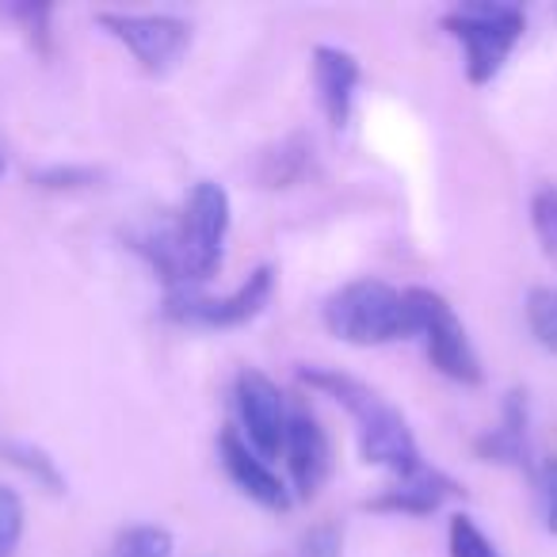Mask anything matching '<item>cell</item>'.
<instances>
[{"mask_svg":"<svg viewBox=\"0 0 557 557\" xmlns=\"http://www.w3.org/2000/svg\"><path fill=\"white\" fill-rule=\"evenodd\" d=\"M27 511L16 488L0 485V557H16L20 542H24Z\"/></svg>","mask_w":557,"mask_h":557,"instance_id":"cell-20","label":"cell"},{"mask_svg":"<svg viewBox=\"0 0 557 557\" xmlns=\"http://www.w3.org/2000/svg\"><path fill=\"white\" fill-rule=\"evenodd\" d=\"M539 500H542V519H546V531L557 534V458L539 466Z\"/></svg>","mask_w":557,"mask_h":557,"instance_id":"cell-23","label":"cell"},{"mask_svg":"<svg viewBox=\"0 0 557 557\" xmlns=\"http://www.w3.org/2000/svg\"><path fill=\"white\" fill-rule=\"evenodd\" d=\"M443 32L462 42L470 85H488L527 32V12L511 0H470L443 16Z\"/></svg>","mask_w":557,"mask_h":557,"instance_id":"cell-4","label":"cell"},{"mask_svg":"<svg viewBox=\"0 0 557 557\" xmlns=\"http://www.w3.org/2000/svg\"><path fill=\"white\" fill-rule=\"evenodd\" d=\"M218 455H222V466H225V473H230V481L248 500L268 511H290V504H295L290 488L271 470L268 458H260L248 447V440L233 424L222 428V435H218Z\"/></svg>","mask_w":557,"mask_h":557,"instance_id":"cell-9","label":"cell"},{"mask_svg":"<svg viewBox=\"0 0 557 557\" xmlns=\"http://www.w3.org/2000/svg\"><path fill=\"white\" fill-rule=\"evenodd\" d=\"M313 85H318V100L333 131H344L351 119V103H356V88L363 81L359 58L341 47H313L310 54Z\"/></svg>","mask_w":557,"mask_h":557,"instance_id":"cell-13","label":"cell"},{"mask_svg":"<svg viewBox=\"0 0 557 557\" xmlns=\"http://www.w3.org/2000/svg\"><path fill=\"white\" fill-rule=\"evenodd\" d=\"M103 557H172V531L157 523H134L115 534Z\"/></svg>","mask_w":557,"mask_h":557,"instance_id":"cell-17","label":"cell"},{"mask_svg":"<svg viewBox=\"0 0 557 557\" xmlns=\"http://www.w3.org/2000/svg\"><path fill=\"white\" fill-rule=\"evenodd\" d=\"M96 24L123 42L149 77H169L191 50V24L169 12H96Z\"/></svg>","mask_w":557,"mask_h":557,"instance_id":"cell-5","label":"cell"},{"mask_svg":"<svg viewBox=\"0 0 557 557\" xmlns=\"http://www.w3.org/2000/svg\"><path fill=\"white\" fill-rule=\"evenodd\" d=\"M233 405H237V432L248 440V447L260 458H278L283 455V443H287V397L275 382L268 379L256 367H245L233 382Z\"/></svg>","mask_w":557,"mask_h":557,"instance_id":"cell-8","label":"cell"},{"mask_svg":"<svg viewBox=\"0 0 557 557\" xmlns=\"http://www.w3.org/2000/svg\"><path fill=\"white\" fill-rule=\"evenodd\" d=\"M0 16L12 20V24L24 32V39L39 50L42 58H50L54 50V32H50V16H54V4H35V0H20V4H0Z\"/></svg>","mask_w":557,"mask_h":557,"instance_id":"cell-15","label":"cell"},{"mask_svg":"<svg viewBox=\"0 0 557 557\" xmlns=\"http://www.w3.org/2000/svg\"><path fill=\"white\" fill-rule=\"evenodd\" d=\"M0 176H4V153H0Z\"/></svg>","mask_w":557,"mask_h":557,"instance_id":"cell-25","label":"cell"},{"mask_svg":"<svg viewBox=\"0 0 557 557\" xmlns=\"http://www.w3.org/2000/svg\"><path fill=\"white\" fill-rule=\"evenodd\" d=\"M531 225L542 252L557 263V187H539L531 199Z\"/></svg>","mask_w":557,"mask_h":557,"instance_id":"cell-21","label":"cell"},{"mask_svg":"<svg viewBox=\"0 0 557 557\" xmlns=\"http://www.w3.org/2000/svg\"><path fill=\"white\" fill-rule=\"evenodd\" d=\"M0 450H4V458H9L12 466H20V470H24L27 478L35 481V485H42L47 493H65L62 470H58V462L42 447H35V443H24V440H12V443H4Z\"/></svg>","mask_w":557,"mask_h":557,"instance_id":"cell-16","label":"cell"},{"mask_svg":"<svg viewBox=\"0 0 557 557\" xmlns=\"http://www.w3.org/2000/svg\"><path fill=\"white\" fill-rule=\"evenodd\" d=\"M313 164V146L302 134H290L278 146H271L260 161V184L263 187H290L310 172Z\"/></svg>","mask_w":557,"mask_h":557,"instance_id":"cell-14","label":"cell"},{"mask_svg":"<svg viewBox=\"0 0 557 557\" xmlns=\"http://www.w3.org/2000/svg\"><path fill=\"white\" fill-rule=\"evenodd\" d=\"M447 549H450V557H500L496 542L488 539V534L478 527V519L466 516V511L450 516V523H447Z\"/></svg>","mask_w":557,"mask_h":557,"instance_id":"cell-19","label":"cell"},{"mask_svg":"<svg viewBox=\"0 0 557 557\" xmlns=\"http://www.w3.org/2000/svg\"><path fill=\"white\" fill-rule=\"evenodd\" d=\"M302 557H341V527L325 523V527H318V531H310Z\"/></svg>","mask_w":557,"mask_h":557,"instance_id":"cell-24","label":"cell"},{"mask_svg":"<svg viewBox=\"0 0 557 557\" xmlns=\"http://www.w3.org/2000/svg\"><path fill=\"white\" fill-rule=\"evenodd\" d=\"M466 496V488L458 485L450 473L435 470V466H420L409 478H397L394 485H386L379 496L363 504L367 511H379V516H432L443 504Z\"/></svg>","mask_w":557,"mask_h":557,"instance_id":"cell-11","label":"cell"},{"mask_svg":"<svg viewBox=\"0 0 557 557\" xmlns=\"http://www.w3.org/2000/svg\"><path fill=\"white\" fill-rule=\"evenodd\" d=\"M527 329L539 341V348L557 356V287H534L527 295Z\"/></svg>","mask_w":557,"mask_h":557,"instance_id":"cell-18","label":"cell"},{"mask_svg":"<svg viewBox=\"0 0 557 557\" xmlns=\"http://www.w3.org/2000/svg\"><path fill=\"white\" fill-rule=\"evenodd\" d=\"M283 455H287L298 500H313V496L325 488L329 473H333V447H329L325 428H321V420L313 417V412L290 409Z\"/></svg>","mask_w":557,"mask_h":557,"instance_id":"cell-10","label":"cell"},{"mask_svg":"<svg viewBox=\"0 0 557 557\" xmlns=\"http://www.w3.org/2000/svg\"><path fill=\"white\" fill-rule=\"evenodd\" d=\"M412 310H417V325L424 336V351L432 359V367L450 382H462V386H481L485 371H481V359L473 351L466 325L458 321L455 306L440 295V290L428 287H409Z\"/></svg>","mask_w":557,"mask_h":557,"instance_id":"cell-6","label":"cell"},{"mask_svg":"<svg viewBox=\"0 0 557 557\" xmlns=\"http://www.w3.org/2000/svg\"><path fill=\"white\" fill-rule=\"evenodd\" d=\"M298 379L306 386L329 394L336 405H344L351 412L359 435V455H363L367 466H382L394 478H409V473H417L424 466L409 420L379 389L351 379V374H341L336 367H298Z\"/></svg>","mask_w":557,"mask_h":557,"instance_id":"cell-2","label":"cell"},{"mask_svg":"<svg viewBox=\"0 0 557 557\" xmlns=\"http://www.w3.org/2000/svg\"><path fill=\"white\" fill-rule=\"evenodd\" d=\"M478 458L496 466H511V470L523 473H539L534 466V450H531V405H527L523 389H508L500 409V424L493 432H485L473 443Z\"/></svg>","mask_w":557,"mask_h":557,"instance_id":"cell-12","label":"cell"},{"mask_svg":"<svg viewBox=\"0 0 557 557\" xmlns=\"http://www.w3.org/2000/svg\"><path fill=\"white\" fill-rule=\"evenodd\" d=\"M271 295H275V268L260 263V268L225 298H207L202 290L164 295V318L187 329H240L268 310Z\"/></svg>","mask_w":557,"mask_h":557,"instance_id":"cell-7","label":"cell"},{"mask_svg":"<svg viewBox=\"0 0 557 557\" xmlns=\"http://www.w3.org/2000/svg\"><path fill=\"white\" fill-rule=\"evenodd\" d=\"M32 180L39 187H47V191H73V187H88L96 184V172L92 169H62V164H54V169H42V172H32Z\"/></svg>","mask_w":557,"mask_h":557,"instance_id":"cell-22","label":"cell"},{"mask_svg":"<svg viewBox=\"0 0 557 557\" xmlns=\"http://www.w3.org/2000/svg\"><path fill=\"white\" fill-rule=\"evenodd\" d=\"M325 329L344 344L379 348V344L409 341L420 333L409 290H397L386 278H351L321 306Z\"/></svg>","mask_w":557,"mask_h":557,"instance_id":"cell-3","label":"cell"},{"mask_svg":"<svg viewBox=\"0 0 557 557\" xmlns=\"http://www.w3.org/2000/svg\"><path fill=\"white\" fill-rule=\"evenodd\" d=\"M230 225L233 207L225 187L214 180H199L172 222H149L126 233V240L161 275L169 295H176V290H199L222 271Z\"/></svg>","mask_w":557,"mask_h":557,"instance_id":"cell-1","label":"cell"}]
</instances>
